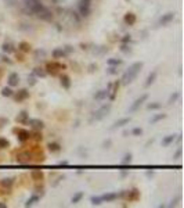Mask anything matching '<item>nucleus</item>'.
Here are the masks:
<instances>
[{"label": "nucleus", "instance_id": "nucleus-20", "mask_svg": "<svg viewBox=\"0 0 184 208\" xmlns=\"http://www.w3.org/2000/svg\"><path fill=\"white\" fill-rule=\"evenodd\" d=\"M119 86H121V82L116 81L115 83H112V87H111V92H109V100L114 101L115 100V96H116L118 90H119Z\"/></svg>", "mask_w": 184, "mask_h": 208}, {"label": "nucleus", "instance_id": "nucleus-54", "mask_svg": "<svg viewBox=\"0 0 184 208\" xmlns=\"http://www.w3.org/2000/svg\"><path fill=\"white\" fill-rule=\"evenodd\" d=\"M7 1H9L10 4H13V0H7Z\"/></svg>", "mask_w": 184, "mask_h": 208}, {"label": "nucleus", "instance_id": "nucleus-45", "mask_svg": "<svg viewBox=\"0 0 184 208\" xmlns=\"http://www.w3.org/2000/svg\"><path fill=\"white\" fill-rule=\"evenodd\" d=\"M132 135H133V136H140V135H143V129H141V128H134V129L132 131Z\"/></svg>", "mask_w": 184, "mask_h": 208}, {"label": "nucleus", "instance_id": "nucleus-7", "mask_svg": "<svg viewBox=\"0 0 184 208\" xmlns=\"http://www.w3.org/2000/svg\"><path fill=\"white\" fill-rule=\"evenodd\" d=\"M14 132L17 133V139L21 143H25L31 139V132L27 131V129H14Z\"/></svg>", "mask_w": 184, "mask_h": 208}, {"label": "nucleus", "instance_id": "nucleus-55", "mask_svg": "<svg viewBox=\"0 0 184 208\" xmlns=\"http://www.w3.org/2000/svg\"><path fill=\"white\" fill-rule=\"evenodd\" d=\"M1 74H3V71H1V68H0V75H1Z\"/></svg>", "mask_w": 184, "mask_h": 208}, {"label": "nucleus", "instance_id": "nucleus-17", "mask_svg": "<svg viewBox=\"0 0 184 208\" xmlns=\"http://www.w3.org/2000/svg\"><path fill=\"white\" fill-rule=\"evenodd\" d=\"M51 56H53V58L58 60V58H65L68 54L64 51V49H61V47H57V49H54L53 51H51Z\"/></svg>", "mask_w": 184, "mask_h": 208}, {"label": "nucleus", "instance_id": "nucleus-5", "mask_svg": "<svg viewBox=\"0 0 184 208\" xmlns=\"http://www.w3.org/2000/svg\"><path fill=\"white\" fill-rule=\"evenodd\" d=\"M25 6H27L29 11L33 14H37L40 10L45 9V6L42 4L40 0H25Z\"/></svg>", "mask_w": 184, "mask_h": 208}, {"label": "nucleus", "instance_id": "nucleus-34", "mask_svg": "<svg viewBox=\"0 0 184 208\" xmlns=\"http://www.w3.org/2000/svg\"><path fill=\"white\" fill-rule=\"evenodd\" d=\"M14 95V92H13V89H11V87H7V86H6V87H3V89H1V96H3V97H11V96Z\"/></svg>", "mask_w": 184, "mask_h": 208}, {"label": "nucleus", "instance_id": "nucleus-39", "mask_svg": "<svg viewBox=\"0 0 184 208\" xmlns=\"http://www.w3.org/2000/svg\"><path fill=\"white\" fill-rule=\"evenodd\" d=\"M161 107H162V104H161V103H158V101H155V103H148V104H147V108L151 110V111H152V110H159Z\"/></svg>", "mask_w": 184, "mask_h": 208}, {"label": "nucleus", "instance_id": "nucleus-18", "mask_svg": "<svg viewBox=\"0 0 184 208\" xmlns=\"http://www.w3.org/2000/svg\"><path fill=\"white\" fill-rule=\"evenodd\" d=\"M1 51L6 53V54H10V53H14V51H15V47H14L13 43H10V42H4V43L1 45Z\"/></svg>", "mask_w": 184, "mask_h": 208}, {"label": "nucleus", "instance_id": "nucleus-16", "mask_svg": "<svg viewBox=\"0 0 184 208\" xmlns=\"http://www.w3.org/2000/svg\"><path fill=\"white\" fill-rule=\"evenodd\" d=\"M28 119H29V114H28V111H25V110H22V111L15 117V121H17L18 124H22V125H25V124L28 122Z\"/></svg>", "mask_w": 184, "mask_h": 208}, {"label": "nucleus", "instance_id": "nucleus-36", "mask_svg": "<svg viewBox=\"0 0 184 208\" xmlns=\"http://www.w3.org/2000/svg\"><path fill=\"white\" fill-rule=\"evenodd\" d=\"M90 203H91V205H100L103 203V199H101V196H93L90 199Z\"/></svg>", "mask_w": 184, "mask_h": 208}, {"label": "nucleus", "instance_id": "nucleus-12", "mask_svg": "<svg viewBox=\"0 0 184 208\" xmlns=\"http://www.w3.org/2000/svg\"><path fill=\"white\" fill-rule=\"evenodd\" d=\"M125 197H126V200H127L129 203H133V201H137V200L140 199V190L133 189V190H130V191H126Z\"/></svg>", "mask_w": 184, "mask_h": 208}, {"label": "nucleus", "instance_id": "nucleus-24", "mask_svg": "<svg viewBox=\"0 0 184 208\" xmlns=\"http://www.w3.org/2000/svg\"><path fill=\"white\" fill-rule=\"evenodd\" d=\"M103 201H107V203H111V201H115L118 199V193H105V194L101 196Z\"/></svg>", "mask_w": 184, "mask_h": 208}, {"label": "nucleus", "instance_id": "nucleus-4", "mask_svg": "<svg viewBox=\"0 0 184 208\" xmlns=\"http://www.w3.org/2000/svg\"><path fill=\"white\" fill-rule=\"evenodd\" d=\"M91 1L93 0H79L78 10H79L80 17H89L91 14Z\"/></svg>", "mask_w": 184, "mask_h": 208}, {"label": "nucleus", "instance_id": "nucleus-56", "mask_svg": "<svg viewBox=\"0 0 184 208\" xmlns=\"http://www.w3.org/2000/svg\"><path fill=\"white\" fill-rule=\"evenodd\" d=\"M126 1H129V0H126Z\"/></svg>", "mask_w": 184, "mask_h": 208}, {"label": "nucleus", "instance_id": "nucleus-42", "mask_svg": "<svg viewBox=\"0 0 184 208\" xmlns=\"http://www.w3.org/2000/svg\"><path fill=\"white\" fill-rule=\"evenodd\" d=\"M10 146V142L4 137H0V149H7Z\"/></svg>", "mask_w": 184, "mask_h": 208}, {"label": "nucleus", "instance_id": "nucleus-13", "mask_svg": "<svg viewBox=\"0 0 184 208\" xmlns=\"http://www.w3.org/2000/svg\"><path fill=\"white\" fill-rule=\"evenodd\" d=\"M175 17H176V14L172 13V11H169V13H166V14H163L161 18H159V25H167L169 22H172V21L175 20Z\"/></svg>", "mask_w": 184, "mask_h": 208}, {"label": "nucleus", "instance_id": "nucleus-9", "mask_svg": "<svg viewBox=\"0 0 184 208\" xmlns=\"http://www.w3.org/2000/svg\"><path fill=\"white\" fill-rule=\"evenodd\" d=\"M37 17H39L42 21H47V22H50V21L53 20V13H51V10H49L47 7H45L43 10H40V11L37 13Z\"/></svg>", "mask_w": 184, "mask_h": 208}, {"label": "nucleus", "instance_id": "nucleus-31", "mask_svg": "<svg viewBox=\"0 0 184 208\" xmlns=\"http://www.w3.org/2000/svg\"><path fill=\"white\" fill-rule=\"evenodd\" d=\"M31 178L33 179V181H43L45 175H43V172H42V171H32L31 172Z\"/></svg>", "mask_w": 184, "mask_h": 208}, {"label": "nucleus", "instance_id": "nucleus-37", "mask_svg": "<svg viewBox=\"0 0 184 208\" xmlns=\"http://www.w3.org/2000/svg\"><path fill=\"white\" fill-rule=\"evenodd\" d=\"M163 118H166V114H158V115H154L151 119H150V122L151 124H157L158 121H161Z\"/></svg>", "mask_w": 184, "mask_h": 208}, {"label": "nucleus", "instance_id": "nucleus-23", "mask_svg": "<svg viewBox=\"0 0 184 208\" xmlns=\"http://www.w3.org/2000/svg\"><path fill=\"white\" fill-rule=\"evenodd\" d=\"M130 122V118H121V119H118L116 122L112 125V129H116V128H122L127 125V124Z\"/></svg>", "mask_w": 184, "mask_h": 208}, {"label": "nucleus", "instance_id": "nucleus-15", "mask_svg": "<svg viewBox=\"0 0 184 208\" xmlns=\"http://www.w3.org/2000/svg\"><path fill=\"white\" fill-rule=\"evenodd\" d=\"M7 83H9L10 87H14V86H18L19 83V75L17 72H11L7 78Z\"/></svg>", "mask_w": 184, "mask_h": 208}, {"label": "nucleus", "instance_id": "nucleus-1", "mask_svg": "<svg viewBox=\"0 0 184 208\" xmlns=\"http://www.w3.org/2000/svg\"><path fill=\"white\" fill-rule=\"evenodd\" d=\"M143 65H144V64L141 63V61H136V63L132 64L130 67H129L125 71V74L122 75L121 83H123V85H130L132 82H133L136 78H137V75L140 74V71H141Z\"/></svg>", "mask_w": 184, "mask_h": 208}, {"label": "nucleus", "instance_id": "nucleus-51", "mask_svg": "<svg viewBox=\"0 0 184 208\" xmlns=\"http://www.w3.org/2000/svg\"><path fill=\"white\" fill-rule=\"evenodd\" d=\"M180 157H181V149H179L175 153V155H173V158H176V160H179Z\"/></svg>", "mask_w": 184, "mask_h": 208}, {"label": "nucleus", "instance_id": "nucleus-8", "mask_svg": "<svg viewBox=\"0 0 184 208\" xmlns=\"http://www.w3.org/2000/svg\"><path fill=\"white\" fill-rule=\"evenodd\" d=\"M14 96V100L17 101V103H21V101H25L27 99H29V90L28 89H21V90H18Z\"/></svg>", "mask_w": 184, "mask_h": 208}, {"label": "nucleus", "instance_id": "nucleus-6", "mask_svg": "<svg viewBox=\"0 0 184 208\" xmlns=\"http://www.w3.org/2000/svg\"><path fill=\"white\" fill-rule=\"evenodd\" d=\"M147 99H148V95H141L139 99H136L134 101H133V104L129 107V114L136 113V111H137V110H139L140 107H141V105L147 101Z\"/></svg>", "mask_w": 184, "mask_h": 208}, {"label": "nucleus", "instance_id": "nucleus-52", "mask_svg": "<svg viewBox=\"0 0 184 208\" xmlns=\"http://www.w3.org/2000/svg\"><path fill=\"white\" fill-rule=\"evenodd\" d=\"M68 164L69 162H68L67 160H61V161H60V165H68Z\"/></svg>", "mask_w": 184, "mask_h": 208}, {"label": "nucleus", "instance_id": "nucleus-35", "mask_svg": "<svg viewBox=\"0 0 184 208\" xmlns=\"http://www.w3.org/2000/svg\"><path fill=\"white\" fill-rule=\"evenodd\" d=\"M121 49L122 53H125V54H130L132 53V47L129 46V43H122V46L119 47Z\"/></svg>", "mask_w": 184, "mask_h": 208}, {"label": "nucleus", "instance_id": "nucleus-30", "mask_svg": "<svg viewBox=\"0 0 184 208\" xmlns=\"http://www.w3.org/2000/svg\"><path fill=\"white\" fill-rule=\"evenodd\" d=\"M40 200V197L37 194H33L32 197H29V199L27 200V203H25V207H32V205H35L37 201Z\"/></svg>", "mask_w": 184, "mask_h": 208}, {"label": "nucleus", "instance_id": "nucleus-38", "mask_svg": "<svg viewBox=\"0 0 184 208\" xmlns=\"http://www.w3.org/2000/svg\"><path fill=\"white\" fill-rule=\"evenodd\" d=\"M132 160H133L132 153H127V154H125V157H123V160H122V164H123V165H129V164L132 162Z\"/></svg>", "mask_w": 184, "mask_h": 208}, {"label": "nucleus", "instance_id": "nucleus-44", "mask_svg": "<svg viewBox=\"0 0 184 208\" xmlns=\"http://www.w3.org/2000/svg\"><path fill=\"white\" fill-rule=\"evenodd\" d=\"M28 83H29V86H35L36 85V77L32 74L31 77H28Z\"/></svg>", "mask_w": 184, "mask_h": 208}, {"label": "nucleus", "instance_id": "nucleus-33", "mask_svg": "<svg viewBox=\"0 0 184 208\" xmlns=\"http://www.w3.org/2000/svg\"><path fill=\"white\" fill-rule=\"evenodd\" d=\"M83 196H85V193H83V191H78V193H75V194H73V197H72V200H71L72 204H78L82 199H83Z\"/></svg>", "mask_w": 184, "mask_h": 208}, {"label": "nucleus", "instance_id": "nucleus-21", "mask_svg": "<svg viewBox=\"0 0 184 208\" xmlns=\"http://www.w3.org/2000/svg\"><path fill=\"white\" fill-rule=\"evenodd\" d=\"M47 149H49L50 153H60L61 151V144L58 142H51L47 144Z\"/></svg>", "mask_w": 184, "mask_h": 208}, {"label": "nucleus", "instance_id": "nucleus-48", "mask_svg": "<svg viewBox=\"0 0 184 208\" xmlns=\"http://www.w3.org/2000/svg\"><path fill=\"white\" fill-rule=\"evenodd\" d=\"M111 144H112V140H111V139H108V140H105L103 143V149H109Z\"/></svg>", "mask_w": 184, "mask_h": 208}, {"label": "nucleus", "instance_id": "nucleus-11", "mask_svg": "<svg viewBox=\"0 0 184 208\" xmlns=\"http://www.w3.org/2000/svg\"><path fill=\"white\" fill-rule=\"evenodd\" d=\"M32 155L29 151H21V153H18L17 155V162L18 164H28L31 161Z\"/></svg>", "mask_w": 184, "mask_h": 208}, {"label": "nucleus", "instance_id": "nucleus-19", "mask_svg": "<svg viewBox=\"0 0 184 208\" xmlns=\"http://www.w3.org/2000/svg\"><path fill=\"white\" fill-rule=\"evenodd\" d=\"M60 83H61V86H63L64 89H67V90H68V89L71 87V78L64 74V75L60 77Z\"/></svg>", "mask_w": 184, "mask_h": 208}, {"label": "nucleus", "instance_id": "nucleus-46", "mask_svg": "<svg viewBox=\"0 0 184 208\" xmlns=\"http://www.w3.org/2000/svg\"><path fill=\"white\" fill-rule=\"evenodd\" d=\"M121 42H122V43H130V42H132V35H125V36H122Z\"/></svg>", "mask_w": 184, "mask_h": 208}, {"label": "nucleus", "instance_id": "nucleus-49", "mask_svg": "<svg viewBox=\"0 0 184 208\" xmlns=\"http://www.w3.org/2000/svg\"><path fill=\"white\" fill-rule=\"evenodd\" d=\"M0 58H1V61H3V63H7V64H13V61H11V60H10L9 57H7V56H1V57H0Z\"/></svg>", "mask_w": 184, "mask_h": 208}, {"label": "nucleus", "instance_id": "nucleus-28", "mask_svg": "<svg viewBox=\"0 0 184 208\" xmlns=\"http://www.w3.org/2000/svg\"><path fill=\"white\" fill-rule=\"evenodd\" d=\"M175 140H176V136H175V135L165 136V137L162 139V146H163V147H167V146L172 144V143H173Z\"/></svg>", "mask_w": 184, "mask_h": 208}, {"label": "nucleus", "instance_id": "nucleus-27", "mask_svg": "<svg viewBox=\"0 0 184 208\" xmlns=\"http://www.w3.org/2000/svg\"><path fill=\"white\" fill-rule=\"evenodd\" d=\"M108 96H109V92L108 90H98V92H96L94 93V100H104V99H107Z\"/></svg>", "mask_w": 184, "mask_h": 208}, {"label": "nucleus", "instance_id": "nucleus-50", "mask_svg": "<svg viewBox=\"0 0 184 208\" xmlns=\"http://www.w3.org/2000/svg\"><path fill=\"white\" fill-rule=\"evenodd\" d=\"M64 51H65L67 54H69V53L73 51V47H72V46H65V47H64Z\"/></svg>", "mask_w": 184, "mask_h": 208}, {"label": "nucleus", "instance_id": "nucleus-22", "mask_svg": "<svg viewBox=\"0 0 184 208\" xmlns=\"http://www.w3.org/2000/svg\"><path fill=\"white\" fill-rule=\"evenodd\" d=\"M157 78H158V72L157 71H152V72L150 74L148 77H147V81H145V83H144V86L145 87H148V86H151L154 83V82L157 81Z\"/></svg>", "mask_w": 184, "mask_h": 208}, {"label": "nucleus", "instance_id": "nucleus-47", "mask_svg": "<svg viewBox=\"0 0 184 208\" xmlns=\"http://www.w3.org/2000/svg\"><path fill=\"white\" fill-rule=\"evenodd\" d=\"M45 56H46L45 50H36V51H35V57H36V58H39V57H45Z\"/></svg>", "mask_w": 184, "mask_h": 208}, {"label": "nucleus", "instance_id": "nucleus-14", "mask_svg": "<svg viewBox=\"0 0 184 208\" xmlns=\"http://www.w3.org/2000/svg\"><path fill=\"white\" fill-rule=\"evenodd\" d=\"M123 21H125L126 25H129V27H133L136 24V21H137V17H136V14L134 13H126L125 14V17H123Z\"/></svg>", "mask_w": 184, "mask_h": 208}, {"label": "nucleus", "instance_id": "nucleus-53", "mask_svg": "<svg viewBox=\"0 0 184 208\" xmlns=\"http://www.w3.org/2000/svg\"><path fill=\"white\" fill-rule=\"evenodd\" d=\"M0 208H7V204H4V203H0Z\"/></svg>", "mask_w": 184, "mask_h": 208}, {"label": "nucleus", "instance_id": "nucleus-29", "mask_svg": "<svg viewBox=\"0 0 184 208\" xmlns=\"http://www.w3.org/2000/svg\"><path fill=\"white\" fill-rule=\"evenodd\" d=\"M0 185L3 186V187L11 189V187H13V185H14V179H13V178H4V179H1Z\"/></svg>", "mask_w": 184, "mask_h": 208}, {"label": "nucleus", "instance_id": "nucleus-2", "mask_svg": "<svg viewBox=\"0 0 184 208\" xmlns=\"http://www.w3.org/2000/svg\"><path fill=\"white\" fill-rule=\"evenodd\" d=\"M111 108H112V104H111V103L101 105L98 110H96L94 113H93V115H91V118H90V122H94V121H101V119H104V118L109 114Z\"/></svg>", "mask_w": 184, "mask_h": 208}, {"label": "nucleus", "instance_id": "nucleus-26", "mask_svg": "<svg viewBox=\"0 0 184 208\" xmlns=\"http://www.w3.org/2000/svg\"><path fill=\"white\" fill-rule=\"evenodd\" d=\"M31 45L28 43V42L22 40V42H19V45H18V50H21L22 53H29L31 51Z\"/></svg>", "mask_w": 184, "mask_h": 208}, {"label": "nucleus", "instance_id": "nucleus-41", "mask_svg": "<svg viewBox=\"0 0 184 208\" xmlns=\"http://www.w3.org/2000/svg\"><path fill=\"white\" fill-rule=\"evenodd\" d=\"M179 97H180V93H179V92H175L173 95H170V97H169V101H167V103H169V104L176 103V100L179 99Z\"/></svg>", "mask_w": 184, "mask_h": 208}, {"label": "nucleus", "instance_id": "nucleus-32", "mask_svg": "<svg viewBox=\"0 0 184 208\" xmlns=\"http://www.w3.org/2000/svg\"><path fill=\"white\" fill-rule=\"evenodd\" d=\"M107 64L108 65H114V67H119V65L123 64V60H121V58H108Z\"/></svg>", "mask_w": 184, "mask_h": 208}, {"label": "nucleus", "instance_id": "nucleus-25", "mask_svg": "<svg viewBox=\"0 0 184 208\" xmlns=\"http://www.w3.org/2000/svg\"><path fill=\"white\" fill-rule=\"evenodd\" d=\"M32 74L35 75L36 78H46L47 77V74H46L45 68H40V67H36L33 68V71H32Z\"/></svg>", "mask_w": 184, "mask_h": 208}, {"label": "nucleus", "instance_id": "nucleus-43", "mask_svg": "<svg viewBox=\"0 0 184 208\" xmlns=\"http://www.w3.org/2000/svg\"><path fill=\"white\" fill-rule=\"evenodd\" d=\"M107 72L109 74V75H115V74H118V67H114V65H109V68L107 69Z\"/></svg>", "mask_w": 184, "mask_h": 208}, {"label": "nucleus", "instance_id": "nucleus-10", "mask_svg": "<svg viewBox=\"0 0 184 208\" xmlns=\"http://www.w3.org/2000/svg\"><path fill=\"white\" fill-rule=\"evenodd\" d=\"M27 124H29L31 128L35 129V131H42V129L45 128V122L40 121V119H37V118H29Z\"/></svg>", "mask_w": 184, "mask_h": 208}, {"label": "nucleus", "instance_id": "nucleus-3", "mask_svg": "<svg viewBox=\"0 0 184 208\" xmlns=\"http://www.w3.org/2000/svg\"><path fill=\"white\" fill-rule=\"evenodd\" d=\"M67 68V65L65 64H61V63H57V61H51V63H47L46 64V68L45 71L47 75H57L58 74V71H61V69H65Z\"/></svg>", "mask_w": 184, "mask_h": 208}, {"label": "nucleus", "instance_id": "nucleus-40", "mask_svg": "<svg viewBox=\"0 0 184 208\" xmlns=\"http://www.w3.org/2000/svg\"><path fill=\"white\" fill-rule=\"evenodd\" d=\"M31 137H32V139H35L36 142H40L42 139H43V136H42L40 131H35L33 133H31Z\"/></svg>", "mask_w": 184, "mask_h": 208}]
</instances>
